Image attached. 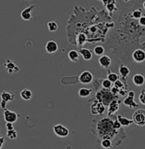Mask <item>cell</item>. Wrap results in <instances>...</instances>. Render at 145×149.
<instances>
[{
    "label": "cell",
    "instance_id": "cell-15",
    "mask_svg": "<svg viewBox=\"0 0 145 149\" xmlns=\"http://www.w3.org/2000/svg\"><path fill=\"white\" fill-rule=\"evenodd\" d=\"M0 98H1L2 101H4L6 102H13L15 100V94L13 92L4 91L1 92V94H0Z\"/></svg>",
    "mask_w": 145,
    "mask_h": 149
},
{
    "label": "cell",
    "instance_id": "cell-24",
    "mask_svg": "<svg viewBox=\"0 0 145 149\" xmlns=\"http://www.w3.org/2000/svg\"><path fill=\"white\" fill-rule=\"evenodd\" d=\"M93 52L96 56H103L104 52H105V49L104 47L102 45H97L96 47H94L93 49Z\"/></svg>",
    "mask_w": 145,
    "mask_h": 149
},
{
    "label": "cell",
    "instance_id": "cell-8",
    "mask_svg": "<svg viewBox=\"0 0 145 149\" xmlns=\"http://www.w3.org/2000/svg\"><path fill=\"white\" fill-rule=\"evenodd\" d=\"M35 9V4H32L28 7H27L26 9H24L22 13H21V17L23 21L28 22L30 20H32L33 18V11Z\"/></svg>",
    "mask_w": 145,
    "mask_h": 149
},
{
    "label": "cell",
    "instance_id": "cell-10",
    "mask_svg": "<svg viewBox=\"0 0 145 149\" xmlns=\"http://www.w3.org/2000/svg\"><path fill=\"white\" fill-rule=\"evenodd\" d=\"M4 67L5 68L6 71L9 72V73H15L17 72L20 71V68L18 66L15 65V63L12 61V60H10V59H7L6 61L4 62Z\"/></svg>",
    "mask_w": 145,
    "mask_h": 149
},
{
    "label": "cell",
    "instance_id": "cell-34",
    "mask_svg": "<svg viewBox=\"0 0 145 149\" xmlns=\"http://www.w3.org/2000/svg\"><path fill=\"white\" fill-rule=\"evenodd\" d=\"M138 24L141 26H145V15H143L139 20H138Z\"/></svg>",
    "mask_w": 145,
    "mask_h": 149
},
{
    "label": "cell",
    "instance_id": "cell-6",
    "mask_svg": "<svg viewBox=\"0 0 145 149\" xmlns=\"http://www.w3.org/2000/svg\"><path fill=\"white\" fill-rule=\"evenodd\" d=\"M134 96H135V92L132 91L128 92L127 96L123 101L124 105L126 106V107H128L129 108H132V109L137 108L138 106H137V104L136 103L135 101H134Z\"/></svg>",
    "mask_w": 145,
    "mask_h": 149
},
{
    "label": "cell",
    "instance_id": "cell-1",
    "mask_svg": "<svg viewBox=\"0 0 145 149\" xmlns=\"http://www.w3.org/2000/svg\"><path fill=\"white\" fill-rule=\"evenodd\" d=\"M113 122L111 119L106 118H102L100 121H98L97 125V131L98 136L102 138H109L111 139L114 136V134L117 132L113 127Z\"/></svg>",
    "mask_w": 145,
    "mask_h": 149
},
{
    "label": "cell",
    "instance_id": "cell-20",
    "mask_svg": "<svg viewBox=\"0 0 145 149\" xmlns=\"http://www.w3.org/2000/svg\"><path fill=\"white\" fill-rule=\"evenodd\" d=\"M92 93V90L89 89V88H80L78 90V96L81 98H86L90 96Z\"/></svg>",
    "mask_w": 145,
    "mask_h": 149
},
{
    "label": "cell",
    "instance_id": "cell-29",
    "mask_svg": "<svg viewBox=\"0 0 145 149\" xmlns=\"http://www.w3.org/2000/svg\"><path fill=\"white\" fill-rule=\"evenodd\" d=\"M132 18L136 19V20H139L143 16L142 10H134L132 12Z\"/></svg>",
    "mask_w": 145,
    "mask_h": 149
},
{
    "label": "cell",
    "instance_id": "cell-41",
    "mask_svg": "<svg viewBox=\"0 0 145 149\" xmlns=\"http://www.w3.org/2000/svg\"><path fill=\"white\" fill-rule=\"evenodd\" d=\"M98 1H101V0H98Z\"/></svg>",
    "mask_w": 145,
    "mask_h": 149
},
{
    "label": "cell",
    "instance_id": "cell-11",
    "mask_svg": "<svg viewBox=\"0 0 145 149\" xmlns=\"http://www.w3.org/2000/svg\"><path fill=\"white\" fill-rule=\"evenodd\" d=\"M45 49L48 54H54L58 50V44L55 40H49L45 44Z\"/></svg>",
    "mask_w": 145,
    "mask_h": 149
},
{
    "label": "cell",
    "instance_id": "cell-27",
    "mask_svg": "<svg viewBox=\"0 0 145 149\" xmlns=\"http://www.w3.org/2000/svg\"><path fill=\"white\" fill-rule=\"evenodd\" d=\"M112 85H113V83L111 81L109 80L108 79H105L102 81V87L104 89V90H109L112 88Z\"/></svg>",
    "mask_w": 145,
    "mask_h": 149
},
{
    "label": "cell",
    "instance_id": "cell-12",
    "mask_svg": "<svg viewBox=\"0 0 145 149\" xmlns=\"http://www.w3.org/2000/svg\"><path fill=\"white\" fill-rule=\"evenodd\" d=\"M120 109V102L116 99H113L109 105V110H108V116H112L115 114Z\"/></svg>",
    "mask_w": 145,
    "mask_h": 149
},
{
    "label": "cell",
    "instance_id": "cell-35",
    "mask_svg": "<svg viewBox=\"0 0 145 149\" xmlns=\"http://www.w3.org/2000/svg\"><path fill=\"white\" fill-rule=\"evenodd\" d=\"M114 87L117 88V89H120V88H122L123 87V83L120 80H117L114 83Z\"/></svg>",
    "mask_w": 145,
    "mask_h": 149
},
{
    "label": "cell",
    "instance_id": "cell-17",
    "mask_svg": "<svg viewBox=\"0 0 145 149\" xmlns=\"http://www.w3.org/2000/svg\"><path fill=\"white\" fill-rule=\"evenodd\" d=\"M78 52H79L80 56H82V58H83L85 61H90V60L92 59L93 55H92L91 50H90V49H86V48H80Z\"/></svg>",
    "mask_w": 145,
    "mask_h": 149
},
{
    "label": "cell",
    "instance_id": "cell-37",
    "mask_svg": "<svg viewBox=\"0 0 145 149\" xmlns=\"http://www.w3.org/2000/svg\"><path fill=\"white\" fill-rule=\"evenodd\" d=\"M0 107H1L3 110L6 109V107H7V102H4V101H2V100H1V102H0Z\"/></svg>",
    "mask_w": 145,
    "mask_h": 149
},
{
    "label": "cell",
    "instance_id": "cell-4",
    "mask_svg": "<svg viewBox=\"0 0 145 149\" xmlns=\"http://www.w3.org/2000/svg\"><path fill=\"white\" fill-rule=\"evenodd\" d=\"M104 112H105V106L99 101L96 100L90 105V113L92 115H102L103 114Z\"/></svg>",
    "mask_w": 145,
    "mask_h": 149
},
{
    "label": "cell",
    "instance_id": "cell-40",
    "mask_svg": "<svg viewBox=\"0 0 145 149\" xmlns=\"http://www.w3.org/2000/svg\"><path fill=\"white\" fill-rule=\"evenodd\" d=\"M124 2H125V3H127V2H129V1H131V0H123Z\"/></svg>",
    "mask_w": 145,
    "mask_h": 149
},
{
    "label": "cell",
    "instance_id": "cell-14",
    "mask_svg": "<svg viewBox=\"0 0 145 149\" xmlns=\"http://www.w3.org/2000/svg\"><path fill=\"white\" fill-rule=\"evenodd\" d=\"M116 119L120 123V125H122V127H129L130 125H132V124H134L132 118L130 119V118H128L126 117H124V116L120 114L117 115Z\"/></svg>",
    "mask_w": 145,
    "mask_h": 149
},
{
    "label": "cell",
    "instance_id": "cell-3",
    "mask_svg": "<svg viewBox=\"0 0 145 149\" xmlns=\"http://www.w3.org/2000/svg\"><path fill=\"white\" fill-rule=\"evenodd\" d=\"M53 132L56 136L60 138H66L69 136V130L62 124H57L53 126Z\"/></svg>",
    "mask_w": 145,
    "mask_h": 149
},
{
    "label": "cell",
    "instance_id": "cell-23",
    "mask_svg": "<svg viewBox=\"0 0 145 149\" xmlns=\"http://www.w3.org/2000/svg\"><path fill=\"white\" fill-rule=\"evenodd\" d=\"M47 28L50 33H54L58 30V24L54 21H50L47 23Z\"/></svg>",
    "mask_w": 145,
    "mask_h": 149
},
{
    "label": "cell",
    "instance_id": "cell-16",
    "mask_svg": "<svg viewBox=\"0 0 145 149\" xmlns=\"http://www.w3.org/2000/svg\"><path fill=\"white\" fill-rule=\"evenodd\" d=\"M132 83L136 86H142L145 83L144 76L141 73H137L132 77Z\"/></svg>",
    "mask_w": 145,
    "mask_h": 149
},
{
    "label": "cell",
    "instance_id": "cell-28",
    "mask_svg": "<svg viewBox=\"0 0 145 149\" xmlns=\"http://www.w3.org/2000/svg\"><path fill=\"white\" fill-rule=\"evenodd\" d=\"M105 7H106V10L109 11V14H113V13L118 11V8H117L116 4H114V3L109 4V5H107V6H105Z\"/></svg>",
    "mask_w": 145,
    "mask_h": 149
},
{
    "label": "cell",
    "instance_id": "cell-31",
    "mask_svg": "<svg viewBox=\"0 0 145 149\" xmlns=\"http://www.w3.org/2000/svg\"><path fill=\"white\" fill-rule=\"evenodd\" d=\"M138 100L142 105H145V90H143L141 91L139 96H138Z\"/></svg>",
    "mask_w": 145,
    "mask_h": 149
},
{
    "label": "cell",
    "instance_id": "cell-5",
    "mask_svg": "<svg viewBox=\"0 0 145 149\" xmlns=\"http://www.w3.org/2000/svg\"><path fill=\"white\" fill-rule=\"evenodd\" d=\"M4 119L6 123H15L18 119V114L15 112H13L9 109L4 110Z\"/></svg>",
    "mask_w": 145,
    "mask_h": 149
},
{
    "label": "cell",
    "instance_id": "cell-13",
    "mask_svg": "<svg viewBox=\"0 0 145 149\" xmlns=\"http://www.w3.org/2000/svg\"><path fill=\"white\" fill-rule=\"evenodd\" d=\"M98 63L102 68H109L111 65V58L109 56L103 55L98 59Z\"/></svg>",
    "mask_w": 145,
    "mask_h": 149
},
{
    "label": "cell",
    "instance_id": "cell-32",
    "mask_svg": "<svg viewBox=\"0 0 145 149\" xmlns=\"http://www.w3.org/2000/svg\"><path fill=\"white\" fill-rule=\"evenodd\" d=\"M113 129H114L116 131H118V130H120L122 128V125H120V123L117 119H115V120L113 122Z\"/></svg>",
    "mask_w": 145,
    "mask_h": 149
},
{
    "label": "cell",
    "instance_id": "cell-38",
    "mask_svg": "<svg viewBox=\"0 0 145 149\" xmlns=\"http://www.w3.org/2000/svg\"><path fill=\"white\" fill-rule=\"evenodd\" d=\"M4 143H5V139L3 136H0V149H2V147Z\"/></svg>",
    "mask_w": 145,
    "mask_h": 149
},
{
    "label": "cell",
    "instance_id": "cell-9",
    "mask_svg": "<svg viewBox=\"0 0 145 149\" xmlns=\"http://www.w3.org/2000/svg\"><path fill=\"white\" fill-rule=\"evenodd\" d=\"M132 57L137 63H142L145 61V51L142 49H137L134 50Z\"/></svg>",
    "mask_w": 145,
    "mask_h": 149
},
{
    "label": "cell",
    "instance_id": "cell-42",
    "mask_svg": "<svg viewBox=\"0 0 145 149\" xmlns=\"http://www.w3.org/2000/svg\"><path fill=\"white\" fill-rule=\"evenodd\" d=\"M27 1H29V0H27Z\"/></svg>",
    "mask_w": 145,
    "mask_h": 149
},
{
    "label": "cell",
    "instance_id": "cell-26",
    "mask_svg": "<svg viewBox=\"0 0 145 149\" xmlns=\"http://www.w3.org/2000/svg\"><path fill=\"white\" fill-rule=\"evenodd\" d=\"M6 136L10 140H15L18 136V134L15 130H7Z\"/></svg>",
    "mask_w": 145,
    "mask_h": 149
},
{
    "label": "cell",
    "instance_id": "cell-19",
    "mask_svg": "<svg viewBox=\"0 0 145 149\" xmlns=\"http://www.w3.org/2000/svg\"><path fill=\"white\" fill-rule=\"evenodd\" d=\"M67 57L72 62H78L80 59V54L77 50L72 49L67 53Z\"/></svg>",
    "mask_w": 145,
    "mask_h": 149
},
{
    "label": "cell",
    "instance_id": "cell-7",
    "mask_svg": "<svg viewBox=\"0 0 145 149\" xmlns=\"http://www.w3.org/2000/svg\"><path fill=\"white\" fill-rule=\"evenodd\" d=\"M78 81L83 84H89L93 81V74L90 71H83L79 76Z\"/></svg>",
    "mask_w": 145,
    "mask_h": 149
},
{
    "label": "cell",
    "instance_id": "cell-33",
    "mask_svg": "<svg viewBox=\"0 0 145 149\" xmlns=\"http://www.w3.org/2000/svg\"><path fill=\"white\" fill-rule=\"evenodd\" d=\"M101 1H102V4L105 5V6L109 5V4H111V3L116 4V0H101Z\"/></svg>",
    "mask_w": 145,
    "mask_h": 149
},
{
    "label": "cell",
    "instance_id": "cell-2",
    "mask_svg": "<svg viewBox=\"0 0 145 149\" xmlns=\"http://www.w3.org/2000/svg\"><path fill=\"white\" fill-rule=\"evenodd\" d=\"M133 123L137 126H145V109H137L132 114Z\"/></svg>",
    "mask_w": 145,
    "mask_h": 149
},
{
    "label": "cell",
    "instance_id": "cell-25",
    "mask_svg": "<svg viewBox=\"0 0 145 149\" xmlns=\"http://www.w3.org/2000/svg\"><path fill=\"white\" fill-rule=\"evenodd\" d=\"M87 40V37L85 33H79L77 36V45L81 46L84 45Z\"/></svg>",
    "mask_w": 145,
    "mask_h": 149
},
{
    "label": "cell",
    "instance_id": "cell-36",
    "mask_svg": "<svg viewBox=\"0 0 145 149\" xmlns=\"http://www.w3.org/2000/svg\"><path fill=\"white\" fill-rule=\"evenodd\" d=\"M5 127H6V130H15V129H14V125H13V124H12V123H6Z\"/></svg>",
    "mask_w": 145,
    "mask_h": 149
},
{
    "label": "cell",
    "instance_id": "cell-30",
    "mask_svg": "<svg viewBox=\"0 0 145 149\" xmlns=\"http://www.w3.org/2000/svg\"><path fill=\"white\" fill-rule=\"evenodd\" d=\"M107 79H108L109 80L111 81L112 83H115L116 81L119 80V76H118V74H116V73H114V72H110V73L108 74Z\"/></svg>",
    "mask_w": 145,
    "mask_h": 149
},
{
    "label": "cell",
    "instance_id": "cell-39",
    "mask_svg": "<svg viewBox=\"0 0 145 149\" xmlns=\"http://www.w3.org/2000/svg\"><path fill=\"white\" fill-rule=\"evenodd\" d=\"M143 8H144V9L145 10V1L144 2V3H143Z\"/></svg>",
    "mask_w": 145,
    "mask_h": 149
},
{
    "label": "cell",
    "instance_id": "cell-22",
    "mask_svg": "<svg viewBox=\"0 0 145 149\" xmlns=\"http://www.w3.org/2000/svg\"><path fill=\"white\" fill-rule=\"evenodd\" d=\"M130 72L131 71H130L129 68L126 67V66H125V65H121L119 68V73H120V75L122 78H127L128 75L130 74Z\"/></svg>",
    "mask_w": 145,
    "mask_h": 149
},
{
    "label": "cell",
    "instance_id": "cell-18",
    "mask_svg": "<svg viewBox=\"0 0 145 149\" xmlns=\"http://www.w3.org/2000/svg\"><path fill=\"white\" fill-rule=\"evenodd\" d=\"M20 96L24 101H30L33 97V92L31 91L28 88H24L20 92Z\"/></svg>",
    "mask_w": 145,
    "mask_h": 149
},
{
    "label": "cell",
    "instance_id": "cell-21",
    "mask_svg": "<svg viewBox=\"0 0 145 149\" xmlns=\"http://www.w3.org/2000/svg\"><path fill=\"white\" fill-rule=\"evenodd\" d=\"M101 147L104 149H109L113 148V142L109 138H103L101 141Z\"/></svg>",
    "mask_w": 145,
    "mask_h": 149
}]
</instances>
